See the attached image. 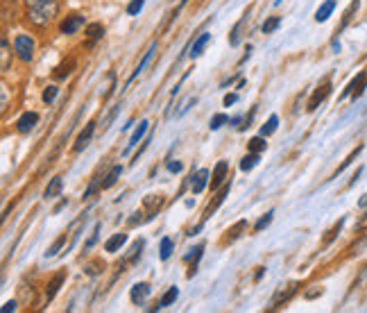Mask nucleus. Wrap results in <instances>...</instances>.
<instances>
[{"label":"nucleus","instance_id":"f257e3e1","mask_svg":"<svg viewBox=\"0 0 367 313\" xmlns=\"http://www.w3.org/2000/svg\"><path fill=\"white\" fill-rule=\"evenodd\" d=\"M28 5V18L36 28H46L50 21H55L59 12V0H25Z\"/></svg>","mask_w":367,"mask_h":313},{"label":"nucleus","instance_id":"f03ea898","mask_svg":"<svg viewBox=\"0 0 367 313\" xmlns=\"http://www.w3.org/2000/svg\"><path fill=\"white\" fill-rule=\"evenodd\" d=\"M14 52L18 55L21 62H32L34 59V39L30 34H18L14 39Z\"/></svg>","mask_w":367,"mask_h":313},{"label":"nucleus","instance_id":"7ed1b4c3","mask_svg":"<svg viewBox=\"0 0 367 313\" xmlns=\"http://www.w3.org/2000/svg\"><path fill=\"white\" fill-rule=\"evenodd\" d=\"M299 281H290V284H286V286H281V288H279L277 291V295H274V297H272V311H274V309H279V306H284V304H288V302H290L292 299V295H295V293L299 291Z\"/></svg>","mask_w":367,"mask_h":313},{"label":"nucleus","instance_id":"20e7f679","mask_svg":"<svg viewBox=\"0 0 367 313\" xmlns=\"http://www.w3.org/2000/svg\"><path fill=\"white\" fill-rule=\"evenodd\" d=\"M250 18H252V7H247L245 9V14L240 16V21L236 23L234 30L229 32V46H231V48H236V46L242 41V32H245V28L250 25Z\"/></svg>","mask_w":367,"mask_h":313},{"label":"nucleus","instance_id":"39448f33","mask_svg":"<svg viewBox=\"0 0 367 313\" xmlns=\"http://www.w3.org/2000/svg\"><path fill=\"white\" fill-rule=\"evenodd\" d=\"M365 86H367V73H365V70H363V73H358V75L353 77L351 82L347 84V89L342 91V96H340V98L351 96L353 100H356V98H360V96H363V91H365Z\"/></svg>","mask_w":367,"mask_h":313},{"label":"nucleus","instance_id":"423d86ee","mask_svg":"<svg viewBox=\"0 0 367 313\" xmlns=\"http://www.w3.org/2000/svg\"><path fill=\"white\" fill-rule=\"evenodd\" d=\"M227 175H229V161H218L213 168V173H211V191H218L220 186H224L227 184Z\"/></svg>","mask_w":367,"mask_h":313},{"label":"nucleus","instance_id":"0eeeda50","mask_svg":"<svg viewBox=\"0 0 367 313\" xmlns=\"http://www.w3.org/2000/svg\"><path fill=\"white\" fill-rule=\"evenodd\" d=\"M331 93V77H326L324 82H322V86H318L315 89V93H313V98L308 100V112H315L319 107V102H324L326 96Z\"/></svg>","mask_w":367,"mask_h":313},{"label":"nucleus","instance_id":"6e6552de","mask_svg":"<svg viewBox=\"0 0 367 313\" xmlns=\"http://www.w3.org/2000/svg\"><path fill=\"white\" fill-rule=\"evenodd\" d=\"M211 173H208L207 168H200L197 173H191V191H193L195 195H200L204 188H207V184H211Z\"/></svg>","mask_w":367,"mask_h":313},{"label":"nucleus","instance_id":"1a4fd4ad","mask_svg":"<svg viewBox=\"0 0 367 313\" xmlns=\"http://www.w3.org/2000/svg\"><path fill=\"white\" fill-rule=\"evenodd\" d=\"M93 134H96V123H86V127H84L82 132L77 134L75 139V146H73V152H82L84 148L91 143V139H93Z\"/></svg>","mask_w":367,"mask_h":313},{"label":"nucleus","instance_id":"9d476101","mask_svg":"<svg viewBox=\"0 0 367 313\" xmlns=\"http://www.w3.org/2000/svg\"><path fill=\"white\" fill-rule=\"evenodd\" d=\"M229 188H231V181H227V184H224V186L220 188V191H218V195H215V200H213V204H208L207 209H204V216H202V223H207L208 218L213 216L215 211H218V207H220L222 202H224V198H227L229 195Z\"/></svg>","mask_w":367,"mask_h":313},{"label":"nucleus","instance_id":"9b49d317","mask_svg":"<svg viewBox=\"0 0 367 313\" xmlns=\"http://www.w3.org/2000/svg\"><path fill=\"white\" fill-rule=\"evenodd\" d=\"M82 25H84V16H80V14L66 16V18L59 23V32H62V34H75Z\"/></svg>","mask_w":367,"mask_h":313},{"label":"nucleus","instance_id":"f8f14e48","mask_svg":"<svg viewBox=\"0 0 367 313\" xmlns=\"http://www.w3.org/2000/svg\"><path fill=\"white\" fill-rule=\"evenodd\" d=\"M36 123H39V114L36 112H25L21 118L16 120V130H18L21 134H28L30 130H34L36 127Z\"/></svg>","mask_w":367,"mask_h":313},{"label":"nucleus","instance_id":"ddd939ff","mask_svg":"<svg viewBox=\"0 0 367 313\" xmlns=\"http://www.w3.org/2000/svg\"><path fill=\"white\" fill-rule=\"evenodd\" d=\"M150 293H152L150 284H147V281H139V284L132 286V291H129V299H132L134 304H143Z\"/></svg>","mask_w":367,"mask_h":313},{"label":"nucleus","instance_id":"4468645a","mask_svg":"<svg viewBox=\"0 0 367 313\" xmlns=\"http://www.w3.org/2000/svg\"><path fill=\"white\" fill-rule=\"evenodd\" d=\"M154 52H157V41H154L152 46L147 48V52H145V55H143V59H141V62H139V66L134 68V73H132V75H129V80H127V82H125V86H129V84H132L134 80H136V77H139L141 73L145 70V66H147V64H150V59H152V57H154Z\"/></svg>","mask_w":367,"mask_h":313},{"label":"nucleus","instance_id":"2eb2a0df","mask_svg":"<svg viewBox=\"0 0 367 313\" xmlns=\"http://www.w3.org/2000/svg\"><path fill=\"white\" fill-rule=\"evenodd\" d=\"M64 281H66V270H59L55 277L48 281V286H46V302H50V299L59 293V288H62Z\"/></svg>","mask_w":367,"mask_h":313},{"label":"nucleus","instance_id":"dca6fc26","mask_svg":"<svg viewBox=\"0 0 367 313\" xmlns=\"http://www.w3.org/2000/svg\"><path fill=\"white\" fill-rule=\"evenodd\" d=\"M335 5H338L335 0H324V2L318 7V12H315V21H318V23H326L329 18H331L333 12H335Z\"/></svg>","mask_w":367,"mask_h":313},{"label":"nucleus","instance_id":"f3484780","mask_svg":"<svg viewBox=\"0 0 367 313\" xmlns=\"http://www.w3.org/2000/svg\"><path fill=\"white\" fill-rule=\"evenodd\" d=\"M208 41H211V32H202V34L193 41V46H191V50H188V55L193 57V59H195V57H200V55H202V50L207 48V43H208Z\"/></svg>","mask_w":367,"mask_h":313},{"label":"nucleus","instance_id":"a211bd4d","mask_svg":"<svg viewBox=\"0 0 367 313\" xmlns=\"http://www.w3.org/2000/svg\"><path fill=\"white\" fill-rule=\"evenodd\" d=\"M177 297H179V288H177V286H170V288L166 291V295L159 299V304L152 306L150 311H159V309H166V306L175 304V299H177Z\"/></svg>","mask_w":367,"mask_h":313},{"label":"nucleus","instance_id":"6ab92c4d","mask_svg":"<svg viewBox=\"0 0 367 313\" xmlns=\"http://www.w3.org/2000/svg\"><path fill=\"white\" fill-rule=\"evenodd\" d=\"M125 243H127V234L118 231V234H113V236H111L109 241L104 243V252H111V254H113V252H118Z\"/></svg>","mask_w":367,"mask_h":313},{"label":"nucleus","instance_id":"aec40b11","mask_svg":"<svg viewBox=\"0 0 367 313\" xmlns=\"http://www.w3.org/2000/svg\"><path fill=\"white\" fill-rule=\"evenodd\" d=\"M147 130H150V123H147V120H141V123H139V127H136V132L132 134V139H129V143H127V150H125V152H129L132 148H136V146H139V141H141V139H143V136H145V134H147Z\"/></svg>","mask_w":367,"mask_h":313},{"label":"nucleus","instance_id":"412c9836","mask_svg":"<svg viewBox=\"0 0 367 313\" xmlns=\"http://www.w3.org/2000/svg\"><path fill=\"white\" fill-rule=\"evenodd\" d=\"M2 55H0V70L2 73H7L9 66H12V48H9V41L7 36H2Z\"/></svg>","mask_w":367,"mask_h":313},{"label":"nucleus","instance_id":"4be33fe9","mask_svg":"<svg viewBox=\"0 0 367 313\" xmlns=\"http://www.w3.org/2000/svg\"><path fill=\"white\" fill-rule=\"evenodd\" d=\"M75 66H77V62L70 57L68 62H64V64H59V66H57L55 73H52V77H55V80H66V77L73 73V68H75Z\"/></svg>","mask_w":367,"mask_h":313},{"label":"nucleus","instance_id":"5701e85b","mask_svg":"<svg viewBox=\"0 0 367 313\" xmlns=\"http://www.w3.org/2000/svg\"><path fill=\"white\" fill-rule=\"evenodd\" d=\"M358 7H360V0H351V2H349V7H347L345 16H342V23H340V28L335 30V34H340V32H342V30H345L347 25L351 23V18H353V14L358 12Z\"/></svg>","mask_w":367,"mask_h":313},{"label":"nucleus","instance_id":"b1692460","mask_svg":"<svg viewBox=\"0 0 367 313\" xmlns=\"http://www.w3.org/2000/svg\"><path fill=\"white\" fill-rule=\"evenodd\" d=\"M173 252H175V241L170 236H163V238H161V243H159V257H161V261H168V259L173 257Z\"/></svg>","mask_w":367,"mask_h":313},{"label":"nucleus","instance_id":"393cba45","mask_svg":"<svg viewBox=\"0 0 367 313\" xmlns=\"http://www.w3.org/2000/svg\"><path fill=\"white\" fill-rule=\"evenodd\" d=\"M143 204H145L147 211H150V218L157 216V211L163 207V195H147L145 200H143Z\"/></svg>","mask_w":367,"mask_h":313},{"label":"nucleus","instance_id":"a878e982","mask_svg":"<svg viewBox=\"0 0 367 313\" xmlns=\"http://www.w3.org/2000/svg\"><path fill=\"white\" fill-rule=\"evenodd\" d=\"M360 152H363V146H356V148H353L351 152H349V157H347V159L342 161V164H340L338 168H335V173L331 175V180H335V177H338V175L342 173V170H345V168H349V166H351V164H353V159H356V157H358Z\"/></svg>","mask_w":367,"mask_h":313},{"label":"nucleus","instance_id":"bb28decb","mask_svg":"<svg viewBox=\"0 0 367 313\" xmlns=\"http://www.w3.org/2000/svg\"><path fill=\"white\" fill-rule=\"evenodd\" d=\"M202 254H204V243L195 245V250H191V254L184 257V261H193V268H191V272H188V277H193L195 275V268H197V261L202 259Z\"/></svg>","mask_w":367,"mask_h":313},{"label":"nucleus","instance_id":"cd10ccee","mask_svg":"<svg viewBox=\"0 0 367 313\" xmlns=\"http://www.w3.org/2000/svg\"><path fill=\"white\" fill-rule=\"evenodd\" d=\"M62 188H64V180H62V177H52V180H50V184L46 186V191H43V195H46V198H57V195L62 193Z\"/></svg>","mask_w":367,"mask_h":313},{"label":"nucleus","instance_id":"c85d7f7f","mask_svg":"<svg viewBox=\"0 0 367 313\" xmlns=\"http://www.w3.org/2000/svg\"><path fill=\"white\" fill-rule=\"evenodd\" d=\"M120 175H123V166H120V164H116V166H113L109 173H107V177H104L102 188H111L118 181V177H120Z\"/></svg>","mask_w":367,"mask_h":313},{"label":"nucleus","instance_id":"c756f323","mask_svg":"<svg viewBox=\"0 0 367 313\" xmlns=\"http://www.w3.org/2000/svg\"><path fill=\"white\" fill-rule=\"evenodd\" d=\"M258 161H261V154L258 152H250V154H245L240 159V170H245V173H250L252 168L256 166Z\"/></svg>","mask_w":367,"mask_h":313},{"label":"nucleus","instance_id":"7c9ffc66","mask_svg":"<svg viewBox=\"0 0 367 313\" xmlns=\"http://www.w3.org/2000/svg\"><path fill=\"white\" fill-rule=\"evenodd\" d=\"M86 36H89L91 41L102 39V36H104V25H102V23H89V25H86Z\"/></svg>","mask_w":367,"mask_h":313},{"label":"nucleus","instance_id":"2f4dec72","mask_svg":"<svg viewBox=\"0 0 367 313\" xmlns=\"http://www.w3.org/2000/svg\"><path fill=\"white\" fill-rule=\"evenodd\" d=\"M265 148H268V141H265V136L261 134V136H254V139H250V143H247V150L250 152H263Z\"/></svg>","mask_w":367,"mask_h":313},{"label":"nucleus","instance_id":"473e14b6","mask_svg":"<svg viewBox=\"0 0 367 313\" xmlns=\"http://www.w3.org/2000/svg\"><path fill=\"white\" fill-rule=\"evenodd\" d=\"M277 127H279V116L277 114H272L270 118H268V123L261 127V134H263V136H270V134L277 132Z\"/></svg>","mask_w":367,"mask_h":313},{"label":"nucleus","instance_id":"72a5a7b5","mask_svg":"<svg viewBox=\"0 0 367 313\" xmlns=\"http://www.w3.org/2000/svg\"><path fill=\"white\" fill-rule=\"evenodd\" d=\"M279 25H281V16H270V18H265L263 23V34H272L274 30H279Z\"/></svg>","mask_w":367,"mask_h":313},{"label":"nucleus","instance_id":"f704fd0d","mask_svg":"<svg viewBox=\"0 0 367 313\" xmlns=\"http://www.w3.org/2000/svg\"><path fill=\"white\" fill-rule=\"evenodd\" d=\"M272 218H274V211H272V209H270V211H268L265 216H261V218H258V220H256V225H254V231H256V234H258V231H263L265 227H270Z\"/></svg>","mask_w":367,"mask_h":313},{"label":"nucleus","instance_id":"c9c22d12","mask_svg":"<svg viewBox=\"0 0 367 313\" xmlns=\"http://www.w3.org/2000/svg\"><path fill=\"white\" fill-rule=\"evenodd\" d=\"M143 247H145V241H143V238H139V241L132 245V250H129V257H127V261H129V264H134L136 259H141V250H143Z\"/></svg>","mask_w":367,"mask_h":313},{"label":"nucleus","instance_id":"e433bc0d","mask_svg":"<svg viewBox=\"0 0 367 313\" xmlns=\"http://www.w3.org/2000/svg\"><path fill=\"white\" fill-rule=\"evenodd\" d=\"M64 245H66V234H62V236H59V238H57V241H55V243H52V245H50V247H48V252H46V257H48V259H52V257H57V252H59V250H62V247H64Z\"/></svg>","mask_w":367,"mask_h":313},{"label":"nucleus","instance_id":"4c0bfd02","mask_svg":"<svg viewBox=\"0 0 367 313\" xmlns=\"http://www.w3.org/2000/svg\"><path fill=\"white\" fill-rule=\"evenodd\" d=\"M245 230H247V220H238V223H236L234 227L227 231V234H231V236H229V243H231V241H236V238L240 236V231H245Z\"/></svg>","mask_w":367,"mask_h":313},{"label":"nucleus","instance_id":"58836bf2","mask_svg":"<svg viewBox=\"0 0 367 313\" xmlns=\"http://www.w3.org/2000/svg\"><path fill=\"white\" fill-rule=\"evenodd\" d=\"M224 123H229V116H227V114H215L213 118H211V123H208V127H211V130L215 132V130H220Z\"/></svg>","mask_w":367,"mask_h":313},{"label":"nucleus","instance_id":"ea45409f","mask_svg":"<svg viewBox=\"0 0 367 313\" xmlns=\"http://www.w3.org/2000/svg\"><path fill=\"white\" fill-rule=\"evenodd\" d=\"M342 225H345V218H340L338 223L333 225V230L329 231V236L324 238V245H331V243H333V238H335V236H338V234H340V230H342Z\"/></svg>","mask_w":367,"mask_h":313},{"label":"nucleus","instance_id":"a19ab883","mask_svg":"<svg viewBox=\"0 0 367 313\" xmlns=\"http://www.w3.org/2000/svg\"><path fill=\"white\" fill-rule=\"evenodd\" d=\"M143 5H145V0H132V2L127 5V14H129V16H139L141 9H143Z\"/></svg>","mask_w":367,"mask_h":313},{"label":"nucleus","instance_id":"79ce46f5","mask_svg":"<svg viewBox=\"0 0 367 313\" xmlns=\"http://www.w3.org/2000/svg\"><path fill=\"white\" fill-rule=\"evenodd\" d=\"M57 93H59V89L57 86H48V89L43 91V102L46 104H50V102H55V98H57Z\"/></svg>","mask_w":367,"mask_h":313},{"label":"nucleus","instance_id":"37998d69","mask_svg":"<svg viewBox=\"0 0 367 313\" xmlns=\"http://www.w3.org/2000/svg\"><path fill=\"white\" fill-rule=\"evenodd\" d=\"M104 268L102 261H93V264H89L84 270H86V275H91V277H96V275H100V270Z\"/></svg>","mask_w":367,"mask_h":313},{"label":"nucleus","instance_id":"c03bdc74","mask_svg":"<svg viewBox=\"0 0 367 313\" xmlns=\"http://www.w3.org/2000/svg\"><path fill=\"white\" fill-rule=\"evenodd\" d=\"M322 293H324V288H322V286H313V291H306L304 297L306 299H315V297H319Z\"/></svg>","mask_w":367,"mask_h":313},{"label":"nucleus","instance_id":"a18cd8bd","mask_svg":"<svg viewBox=\"0 0 367 313\" xmlns=\"http://www.w3.org/2000/svg\"><path fill=\"white\" fill-rule=\"evenodd\" d=\"M100 230H102V223H96V227H93V236L89 238V243H86V250L89 247H93L96 245V241H97V234H100Z\"/></svg>","mask_w":367,"mask_h":313},{"label":"nucleus","instance_id":"49530a36","mask_svg":"<svg viewBox=\"0 0 367 313\" xmlns=\"http://www.w3.org/2000/svg\"><path fill=\"white\" fill-rule=\"evenodd\" d=\"M238 102V93H227V96H224V100H222V104H224V107H231V104H236Z\"/></svg>","mask_w":367,"mask_h":313},{"label":"nucleus","instance_id":"de8ad7c7","mask_svg":"<svg viewBox=\"0 0 367 313\" xmlns=\"http://www.w3.org/2000/svg\"><path fill=\"white\" fill-rule=\"evenodd\" d=\"M181 164L179 161H168V170H170V173H181Z\"/></svg>","mask_w":367,"mask_h":313},{"label":"nucleus","instance_id":"09e8293b","mask_svg":"<svg viewBox=\"0 0 367 313\" xmlns=\"http://www.w3.org/2000/svg\"><path fill=\"white\" fill-rule=\"evenodd\" d=\"M9 311H16V299H9V302H5V306H2V313H9Z\"/></svg>","mask_w":367,"mask_h":313},{"label":"nucleus","instance_id":"8fccbe9b","mask_svg":"<svg viewBox=\"0 0 367 313\" xmlns=\"http://www.w3.org/2000/svg\"><path fill=\"white\" fill-rule=\"evenodd\" d=\"M150 141H152V136H147V139L143 141V146L139 148V152H136V157H134V161H139V157H141V154H143V150H145V148L150 146Z\"/></svg>","mask_w":367,"mask_h":313},{"label":"nucleus","instance_id":"3c124183","mask_svg":"<svg viewBox=\"0 0 367 313\" xmlns=\"http://www.w3.org/2000/svg\"><path fill=\"white\" fill-rule=\"evenodd\" d=\"M263 272H265V268L261 265V268H256V275H254V281H261V277H263Z\"/></svg>","mask_w":367,"mask_h":313},{"label":"nucleus","instance_id":"603ef678","mask_svg":"<svg viewBox=\"0 0 367 313\" xmlns=\"http://www.w3.org/2000/svg\"><path fill=\"white\" fill-rule=\"evenodd\" d=\"M5 107H7V89L2 86V109H5Z\"/></svg>","mask_w":367,"mask_h":313},{"label":"nucleus","instance_id":"864d4df0","mask_svg":"<svg viewBox=\"0 0 367 313\" xmlns=\"http://www.w3.org/2000/svg\"><path fill=\"white\" fill-rule=\"evenodd\" d=\"M358 207H360V209H367V195H363V198H360Z\"/></svg>","mask_w":367,"mask_h":313},{"label":"nucleus","instance_id":"5fc2aeb1","mask_svg":"<svg viewBox=\"0 0 367 313\" xmlns=\"http://www.w3.org/2000/svg\"><path fill=\"white\" fill-rule=\"evenodd\" d=\"M64 207H66V200H62V202H59V204H57V207H55V214H57V211H62Z\"/></svg>","mask_w":367,"mask_h":313}]
</instances>
